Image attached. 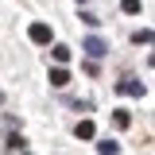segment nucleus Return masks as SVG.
Listing matches in <instances>:
<instances>
[{"instance_id":"nucleus-2","label":"nucleus","mask_w":155,"mask_h":155,"mask_svg":"<svg viewBox=\"0 0 155 155\" xmlns=\"http://www.w3.org/2000/svg\"><path fill=\"white\" fill-rule=\"evenodd\" d=\"M116 93H124V97H143V81L124 78V81H116Z\"/></svg>"},{"instance_id":"nucleus-3","label":"nucleus","mask_w":155,"mask_h":155,"mask_svg":"<svg viewBox=\"0 0 155 155\" xmlns=\"http://www.w3.org/2000/svg\"><path fill=\"white\" fill-rule=\"evenodd\" d=\"M27 35H31V43L47 47V43H51V27H47V23H31V27H27Z\"/></svg>"},{"instance_id":"nucleus-7","label":"nucleus","mask_w":155,"mask_h":155,"mask_svg":"<svg viewBox=\"0 0 155 155\" xmlns=\"http://www.w3.org/2000/svg\"><path fill=\"white\" fill-rule=\"evenodd\" d=\"M97 151H101V155H120V143H116V140H101Z\"/></svg>"},{"instance_id":"nucleus-5","label":"nucleus","mask_w":155,"mask_h":155,"mask_svg":"<svg viewBox=\"0 0 155 155\" xmlns=\"http://www.w3.org/2000/svg\"><path fill=\"white\" fill-rule=\"evenodd\" d=\"M74 136H78V140H93V136H97L93 120H78V124H74Z\"/></svg>"},{"instance_id":"nucleus-8","label":"nucleus","mask_w":155,"mask_h":155,"mask_svg":"<svg viewBox=\"0 0 155 155\" xmlns=\"http://www.w3.org/2000/svg\"><path fill=\"white\" fill-rule=\"evenodd\" d=\"M132 43H136V47H143V43L151 47V43H155V31H136V35H132Z\"/></svg>"},{"instance_id":"nucleus-4","label":"nucleus","mask_w":155,"mask_h":155,"mask_svg":"<svg viewBox=\"0 0 155 155\" xmlns=\"http://www.w3.org/2000/svg\"><path fill=\"white\" fill-rule=\"evenodd\" d=\"M51 85H54V89H66V85H70V70H66L62 62L51 70Z\"/></svg>"},{"instance_id":"nucleus-1","label":"nucleus","mask_w":155,"mask_h":155,"mask_svg":"<svg viewBox=\"0 0 155 155\" xmlns=\"http://www.w3.org/2000/svg\"><path fill=\"white\" fill-rule=\"evenodd\" d=\"M81 51H85L89 58H105V54H109L105 39H97V35H89V39H85V43H81Z\"/></svg>"},{"instance_id":"nucleus-9","label":"nucleus","mask_w":155,"mask_h":155,"mask_svg":"<svg viewBox=\"0 0 155 155\" xmlns=\"http://www.w3.org/2000/svg\"><path fill=\"white\" fill-rule=\"evenodd\" d=\"M113 124H116V128H128V124H132V116L124 113V109H116V113H113Z\"/></svg>"},{"instance_id":"nucleus-12","label":"nucleus","mask_w":155,"mask_h":155,"mask_svg":"<svg viewBox=\"0 0 155 155\" xmlns=\"http://www.w3.org/2000/svg\"><path fill=\"white\" fill-rule=\"evenodd\" d=\"M78 4H85V0H78Z\"/></svg>"},{"instance_id":"nucleus-6","label":"nucleus","mask_w":155,"mask_h":155,"mask_svg":"<svg viewBox=\"0 0 155 155\" xmlns=\"http://www.w3.org/2000/svg\"><path fill=\"white\" fill-rule=\"evenodd\" d=\"M51 58L66 66V62H70V47H66V43H54V47H51Z\"/></svg>"},{"instance_id":"nucleus-10","label":"nucleus","mask_w":155,"mask_h":155,"mask_svg":"<svg viewBox=\"0 0 155 155\" xmlns=\"http://www.w3.org/2000/svg\"><path fill=\"white\" fill-rule=\"evenodd\" d=\"M120 8H124L128 16H136V12H140V0H120Z\"/></svg>"},{"instance_id":"nucleus-11","label":"nucleus","mask_w":155,"mask_h":155,"mask_svg":"<svg viewBox=\"0 0 155 155\" xmlns=\"http://www.w3.org/2000/svg\"><path fill=\"white\" fill-rule=\"evenodd\" d=\"M151 66H155V54H151Z\"/></svg>"}]
</instances>
